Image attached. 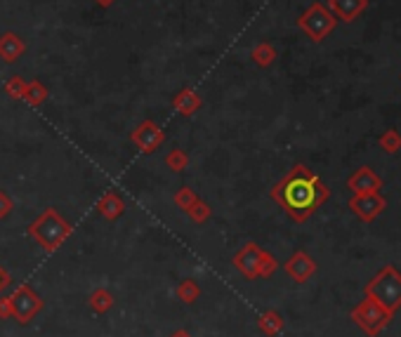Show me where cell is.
<instances>
[{"label":"cell","instance_id":"6da1fadb","mask_svg":"<svg viewBox=\"0 0 401 337\" xmlns=\"http://www.w3.org/2000/svg\"><path fill=\"white\" fill-rule=\"evenodd\" d=\"M328 196H331V189L323 184V179L302 163H295L271 189V198L295 222H307L326 203Z\"/></svg>","mask_w":401,"mask_h":337},{"label":"cell","instance_id":"7a4b0ae2","mask_svg":"<svg viewBox=\"0 0 401 337\" xmlns=\"http://www.w3.org/2000/svg\"><path fill=\"white\" fill-rule=\"evenodd\" d=\"M27 231L45 252H55L71 236L74 226H71L69 219H64L60 215L57 207H48L43 215H38L34 222L29 224Z\"/></svg>","mask_w":401,"mask_h":337},{"label":"cell","instance_id":"3957f363","mask_svg":"<svg viewBox=\"0 0 401 337\" xmlns=\"http://www.w3.org/2000/svg\"><path fill=\"white\" fill-rule=\"evenodd\" d=\"M364 295L394 314V311L401 307V271L394 267V264H385V267L364 285Z\"/></svg>","mask_w":401,"mask_h":337},{"label":"cell","instance_id":"277c9868","mask_svg":"<svg viewBox=\"0 0 401 337\" xmlns=\"http://www.w3.org/2000/svg\"><path fill=\"white\" fill-rule=\"evenodd\" d=\"M338 19L323 3H312L309 8L297 17V26L312 43H321L323 38H328L335 31Z\"/></svg>","mask_w":401,"mask_h":337},{"label":"cell","instance_id":"5b68a950","mask_svg":"<svg viewBox=\"0 0 401 337\" xmlns=\"http://www.w3.org/2000/svg\"><path fill=\"white\" fill-rule=\"evenodd\" d=\"M349 316H352V321L357 323L366 335L378 337L387 328V323L392 321L394 314L392 311H387L385 307H380V304L375 300H371V297H366L364 302H359L357 307L352 309V314Z\"/></svg>","mask_w":401,"mask_h":337},{"label":"cell","instance_id":"8992f818","mask_svg":"<svg viewBox=\"0 0 401 337\" xmlns=\"http://www.w3.org/2000/svg\"><path fill=\"white\" fill-rule=\"evenodd\" d=\"M10 311H12V319H15L17 323H22V326H27V323H31V319L38 314V311L43 309V297L34 293V288L27 283L17 285L15 293H12L10 297Z\"/></svg>","mask_w":401,"mask_h":337},{"label":"cell","instance_id":"52a82bcc","mask_svg":"<svg viewBox=\"0 0 401 337\" xmlns=\"http://www.w3.org/2000/svg\"><path fill=\"white\" fill-rule=\"evenodd\" d=\"M130 142L142 153H154L165 142V132L156 121H142L130 132Z\"/></svg>","mask_w":401,"mask_h":337},{"label":"cell","instance_id":"ba28073f","mask_svg":"<svg viewBox=\"0 0 401 337\" xmlns=\"http://www.w3.org/2000/svg\"><path fill=\"white\" fill-rule=\"evenodd\" d=\"M387 200L378 193H352V198H349V207H352V212L357 215L361 222H373V219H378L383 215Z\"/></svg>","mask_w":401,"mask_h":337},{"label":"cell","instance_id":"9c48e42d","mask_svg":"<svg viewBox=\"0 0 401 337\" xmlns=\"http://www.w3.org/2000/svg\"><path fill=\"white\" fill-rule=\"evenodd\" d=\"M262 255H264V250H262L257 243H253V241L245 243L243 248L234 255V267H236V271H238L241 276L250 278V281H253V278H260Z\"/></svg>","mask_w":401,"mask_h":337},{"label":"cell","instance_id":"30bf717a","mask_svg":"<svg viewBox=\"0 0 401 337\" xmlns=\"http://www.w3.org/2000/svg\"><path fill=\"white\" fill-rule=\"evenodd\" d=\"M283 269H286V274L293 278L295 283H305L316 274V262L307 255V252L297 250L288 257V262L283 264Z\"/></svg>","mask_w":401,"mask_h":337},{"label":"cell","instance_id":"8fae6325","mask_svg":"<svg viewBox=\"0 0 401 337\" xmlns=\"http://www.w3.org/2000/svg\"><path fill=\"white\" fill-rule=\"evenodd\" d=\"M347 189L352 193H378L383 189V179L375 174L371 167H359L357 172H352V177L347 179Z\"/></svg>","mask_w":401,"mask_h":337},{"label":"cell","instance_id":"7c38bea8","mask_svg":"<svg viewBox=\"0 0 401 337\" xmlns=\"http://www.w3.org/2000/svg\"><path fill=\"white\" fill-rule=\"evenodd\" d=\"M24 52H27V43L22 36H17L15 31L0 34V62L15 64L19 57H24Z\"/></svg>","mask_w":401,"mask_h":337},{"label":"cell","instance_id":"4fadbf2b","mask_svg":"<svg viewBox=\"0 0 401 337\" xmlns=\"http://www.w3.org/2000/svg\"><path fill=\"white\" fill-rule=\"evenodd\" d=\"M326 8L333 12L335 19L349 24L354 19H359L361 12L368 8V0H328Z\"/></svg>","mask_w":401,"mask_h":337},{"label":"cell","instance_id":"5bb4252c","mask_svg":"<svg viewBox=\"0 0 401 337\" xmlns=\"http://www.w3.org/2000/svg\"><path fill=\"white\" fill-rule=\"evenodd\" d=\"M200 106H203V99H200V95L196 90L191 88H182L177 95L172 97V109L177 111L179 116H193L200 111Z\"/></svg>","mask_w":401,"mask_h":337},{"label":"cell","instance_id":"9a60e30c","mask_svg":"<svg viewBox=\"0 0 401 337\" xmlns=\"http://www.w3.org/2000/svg\"><path fill=\"white\" fill-rule=\"evenodd\" d=\"M97 212H100L104 219H109V222H116V219L125 212V200H123L121 193L107 191L104 196L97 200Z\"/></svg>","mask_w":401,"mask_h":337},{"label":"cell","instance_id":"2e32d148","mask_svg":"<svg viewBox=\"0 0 401 337\" xmlns=\"http://www.w3.org/2000/svg\"><path fill=\"white\" fill-rule=\"evenodd\" d=\"M257 328H260V333H264L267 337L279 335L283 330V316L274 309L264 311V314L260 316V321H257Z\"/></svg>","mask_w":401,"mask_h":337},{"label":"cell","instance_id":"e0dca14e","mask_svg":"<svg viewBox=\"0 0 401 337\" xmlns=\"http://www.w3.org/2000/svg\"><path fill=\"white\" fill-rule=\"evenodd\" d=\"M48 85L41 81H27V90H24V97L22 99L29 104V106H41V104L48 102Z\"/></svg>","mask_w":401,"mask_h":337},{"label":"cell","instance_id":"ac0fdd59","mask_svg":"<svg viewBox=\"0 0 401 337\" xmlns=\"http://www.w3.org/2000/svg\"><path fill=\"white\" fill-rule=\"evenodd\" d=\"M276 48L271 43H257L253 52H250V60H253L260 69H269L276 62Z\"/></svg>","mask_w":401,"mask_h":337},{"label":"cell","instance_id":"d6986e66","mask_svg":"<svg viewBox=\"0 0 401 337\" xmlns=\"http://www.w3.org/2000/svg\"><path fill=\"white\" fill-rule=\"evenodd\" d=\"M116 304L114 295L109 293L107 288H97L93 295H90V309L95 311V314H107L109 309H111Z\"/></svg>","mask_w":401,"mask_h":337},{"label":"cell","instance_id":"ffe728a7","mask_svg":"<svg viewBox=\"0 0 401 337\" xmlns=\"http://www.w3.org/2000/svg\"><path fill=\"white\" fill-rule=\"evenodd\" d=\"M186 215L191 217V222H196V224H203V222H208L210 219V215H212V207L205 203V200H200V198H196L193 200V203L186 207Z\"/></svg>","mask_w":401,"mask_h":337},{"label":"cell","instance_id":"44dd1931","mask_svg":"<svg viewBox=\"0 0 401 337\" xmlns=\"http://www.w3.org/2000/svg\"><path fill=\"white\" fill-rule=\"evenodd\" d=\"M177 297L184 304H193L200 297V285L193 281V278H184V281L177 285Z\"/></svg>","mask_w":401,"mask_h":337},{"label":"cell","instance_id":"7402d4cb","mask_svg":"<svg viewBox=\"0 0 401 337\" xmlns=\"http://www.w3.org/2000/svg\"><path fill=\"white\" fill-rule=\"evenodd\" d=\"M378 144H380V149H383L385 153L401 151V132H399V130H394V128L385 130V132L378 137Z\"/></svg>","mask_w":401,"mask_h":337},{"label":"cell","instance_id":"603a6c76","mask_svg":"<svg viewBox=\"0 0 401 337\" xmlns=\"http://www.w3.org/2000/svg\"><path fill=\"white\" fill-rule=\"evenodd\" d=\"M165 165L170 167L172 172H184L186 165H189V156H186L182 149H172V151L165 156Z\"/></svg>","mask_w":401,"mask_h":337},{"label":"cell","instance_id":"cb8c5ba5","mask_svg":"<svg viewBox=\"0 0 401 337\" xmlns=\"http://www.w3.org/2000/svg\"><path fill=\"white\" fill-rule=\"evenodd\" d=\"M5 95L10 97V99H22L24 97V90H27V81H24L22 76H12L5 81Z\"/></svg>","mask_w":401,"mask_h":337},{"label":"cell","instance_id":"d4e9b609","mask_svg":"<svg viewBox=\"0 0 401 337\" xmlns=\"http://www.w3.org/2000/svg\"><path fill=\"white\" fill-rule=\"evenodd\" d=\"M198 196H196V191L191 189V186H179V191L175 193V205L179 207V210H186V207H189L193 200H196Z\"/></svg>","mask_w":401,"mask_h":337},{"label":"cell","instance_id":"484cf974","mask_svg":"<svg viewBox=\"0 0 401 337\" xmlns=\"http://www.w3.org/2000/svg\"><path fill=\"white\" fill-rule=\"evenodd\" d=\"M279 269V262H276V257L271 255V252L264 250L262 255V262H260V278H269L274 276V271Z\"/></svg>","mask_w":401,"mask_h":337},{"label":"cell","instance_id":"4316f807","mask_svg":"<svg viewBox=\"0 0 401 337\" xmlns=\"http://www.w3.org/2000/svg\"><path fill=\"white\" fill-rule=\"evenodd\" d=\"M12 210H15V203H12V198L8 196V193L0 189V219L10 217Z\"/></svg>","mask_w":401,"mask_h":337},{"label":"cell","instance_id":"83f0119b","mask_svg":"<svg viewBox=\"0 0 401 337\" xmlns=\"http://www.w3.org/2000/svg\"><path fill=\"white\" fill-rule=\"evenodd\" d=\"M10 316H12L10 300H8V297H3V300H0V319H10Z\"/></svg>","mask_w":401,"mask_h":337},{"label":"cell","instance_id":"f1b7e54d","mask_svg":"<svg viewBox=\"0 0 401 337\" xmlns=\"http://www.w3.org/2000/svg\"><path fill=\"white\" fill-rule=\"evenodd\" d=\"M10 285V274L3 269V264H0V295H3V290Z\"/></svg>","mask_w":401,"mask_h":337},{"label":"cell","instance_id":"f546056e","mask_svg":"<svg viewBox=\"0 0 401 337\" xmlns=\"http://www.w3.org/2000/svg\"><path fill=\"white\" fill-rule=\"evenodd\" d=\"M97 5H100V8H111V5L116 3V0H95Z\"/></svg>","mask_w":401,"mask_h":337},{"label":"cell","instance_id":"4dcf8cb0","mask_svg":"<svg viewBox=\"0 0 401 337\" xmlns=\"http://www.w3.org/2000/svg\"><path fill=\"white\" fill-rule=\"evenodd\" d=\"M170 337H191V335L186 333V330H175V333H172Z\"/></svg>","mask_w":401,"mask_h":337}]
</instances>
